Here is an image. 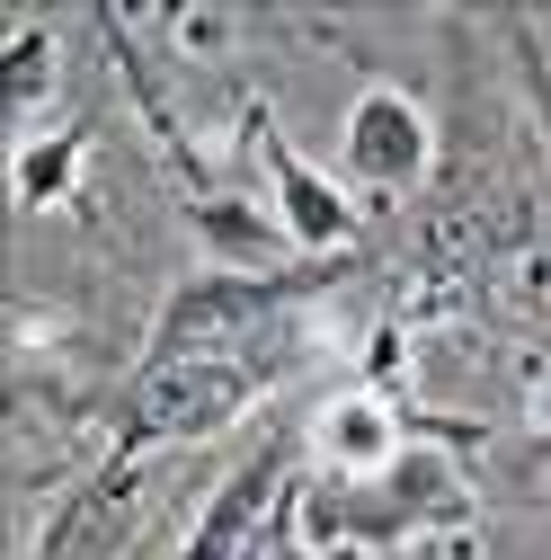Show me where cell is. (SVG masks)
Returning a JSON list of instances; mask_svg holds the SVG:
<instances>
[{
    "instance_id": "obj_1",
    "label": "cell",
    "mask_w": 551,
    "mask_h": 560,
    "mask_svg": "<svg viewBox=\"0 0 551 560\" xmlns=\"http://www.w3.org/2000/svg\"><path fill=\"white\" fill-rule=\"evenodd\" d=\"M258 374L232 365V357H161V374L143 383V400H133V436H204L223 428L232 409H249Z\"/></svg>"
},
{
    "instance_id": "obj_2",
    "label": "cell",
    "mask_w": 551,
    "mask_h": 560,
    "mask_svg": "<svg viewBox=\"0 0 551 560\" xmlns=\"http://www.w3.org/2000/svg\"><path fill=\"white\" fill-rule=\"evenodd\" d=\"M348 161L374 187H409V178L427 170V116L409 107L400 90H365L356 116H348Z\"/></svg>"
},
{
    "instance_id": "obj_3",
    "label": "cell",
    "mask_w": 551,
    "mask_h": 560,
    "mask_svg": "<svg viewBox=\"0 0 551 560\" xmlns=\"http://www.w3.org/2000/svg\"><path fill=\"white\" fill-rule=\"evenodd\" d=\"M267 170H276V196H285V232H294L303 249H329V241H348V232H356V214L338 205V187L312 178L285 143H267Z\"/></svg>"
},
{
    "instance_id": "obj_4",
    "label": "cell",
    "mask_w": 551,
    "mask_h": 560,
    "mask_svg": "<svg viewBox=\"0 0 551 560\" xmlns=\"http://www.w3.org/2000/svg\"><path fill=\"white\" fill-rule=\"evenodd\" d=\"M320 454H329L338 471H383V463L400 454V418H391L383 400H338V409L320 418Z\"/></svg>"
},
{
    "instance_id": "obj_5",
    "label": "cell",
    "mask_w": 551,
    "mask_h": 560,
    "mask_svg": "<svg viewBox=\"0 0 551 560\" xmlns=\"http://www.w3.org/2000/svg\"><path fill=\"white\" fill-rule=\"evenodd\" d=\"M276 471H285V463H276V454H267V463H249V471L232 480V499H223L214 516L196 525V542H187V560H232V551H241V534H249V525H258V508H267V480H276Z\"/></svg>"
},
{
    "instance_id": "obj_6",
    "label": "cell",
    "mask_w": 551,
    "mask_h": 560,
    "mask_svg": "<svg viewBox=\"0 0 551 560\" xmlns=\"http://www.w3.org/2000/svg\"><path fill=\"white\" fill-rule=\"evenodd\" d=\"M72 161H81V143H45V152H27L19 196H27V205H45V196H54V178H72Z\"/></svg>"
},
{
    "instance_id": "obj_7",
    "label": "cell",
    "mask_w": 551,
    "mask_h": 560,
    "mask_svg": "<svg viewBox=\"0 0 551 560\" xmlns=\"http://www.w3.org/2000/svg\"><path fill=\"white\" fill-rule=\"evenodd\" d=\"M249 560H303V551H285V542H267V551H249Z\"/></svg>"
}]
</instances>
